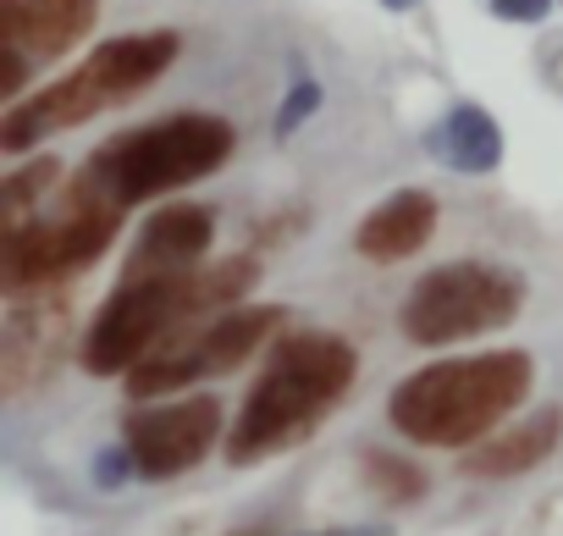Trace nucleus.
I'll return each mask as SVG.
<instances>
[{"mask_svg": "<svg viewBox=\"0 0 563 536\" xmlns=\"http://www.w3.org/2000/svg\"><path fill=\"white\" fill-rule=\"evenodd\" d=\"M183 40L155 29V34H122L111 45H100L95 56H84L67 78H56L51 89H40L34 100H18L7 106V117H0V150L7 155H23L122 100H133L139 89H150L172 62H177Z\"/></svg>", "mask_w": 563, "mask_h": 536, "instance_id": "nucleus-5", "label": "nucleus"}, {"mask_svg": "<svg viewBox=\"0 0 563 536\" xmlns=\"http://www.w3.org/2000/svg\"><path fill=\"white\" fill-rule=\"evenodd\" d=\"M316 100H321V89H316V84H310V89H294V106L282 111V133H288V128H294L305 111H316Z\"/></svg>", "mask_w": 563, "mask_h": 536, "instance_id": "nucleus-19", "label": "nucleus"}, {"mask_svg": "<svg viewBox=\"0 0 563 536\" xmlns=\"http://www.w3.org/2000/svg\"><path fill=\"white\" fill-rule=\"evenodd\" d=\"M100 0H0V51L23 62H56L89 40Z\"/></svg>", "mask_w": 563, "mask_h": 536, "instance_id": "nucleus-11", "label": "nucleus"}, {"mask_svg": "<svg viewBox=\"0 0 563 536\" xmlns=\"http://www.w3.org/2000/svg\"><path fill=\"white\" fill-rule=\"evenodd\" d=\"M282 321H288V310L282 305H265V310H216L205 316L199 332L188 338H172L161 343L155 354H144L133 371H128V393L133 398H161V393H183L205 376H227L238 371Z\"/></svg>", "mask_w": 563, "mask_h": 536, "instance_id": "nucleus-8", "label": "nucleus"}, {"mask_svg": "<svg viewBox=\"0 0 563 536\" xmlns=\"http://www.w3.org/2000/svg\"><path fill=\"white\" fill-rule=\"evenodd\" d=\"M210 238H216V216L205 205H166L139 227L128 272H188V265L205 260Z\"/></svg>", "mask_w": 563, "mask_h": 536, "instance_id": "nucleus-12", "label": "nucleus"}, {"mask_svg": "<svg viewBox=\"0 0 563 536\" xmlns=\"http://www.w3.org/2000/svg\"><path fill=\"white\" fill-rule=\"evenodd\" d=\"M525 288L503 265H475V260H453L426 272L409 299H404V338L420 349H442V343H464L481 332H497L519 316Z\"/></svg>", "mask_w": 563, "mask_h": 536, "instance_id": "nucleus-7", "label": "nucleus"}, {"mask_svg": "<svg viewBox=\"0 0 563 536\" xmlns=\"http://www.w3.org/2000/svg\"><path fill=\"white\" fill-rule=\"evenodd\" d=\"M558 442H563V409H536L530 420L481 437V442L464 453V475H475V481H508V475H525V470H536Z\"/></svg>", "mask_w": 563, "mask_h": 536, "instance_id": "nucleus-13", "label": "nucleus"}, {"mask_svg": "<svg viewBox=\"0 0 563 536\" xmlns=\"http://www.w3.org/2000/svg\"><path fill=\"white\" fill-rule=\"evenodd\" d=\"M305 536H387V525H360V530H305Z\"/></svg>", "mask_w": 563, "mask_h": 536, "instance_id": "nucleus-20", "label": "nucleus"}, {"mask_svg": "<svg viewBox=\"0 0 563 536\" xmlns=\"http://www.w3.org/2000/svg\"><path fill=\"white\" fill-rule=\"evenodd\" d=\"M431 155L453 172H492L503 161V128L481 111V106H453L437 128H431Z\"/></svg>", "mask_w": 563, "mask_h": 536, "instance_id": "nucleus-15", "label": "nucleus"}, {"mask_svg": "<svg viewBox=\"0 0 563 536\" xmlns=\"http://www.w3.org/2000/svg\"><path fill=\"white\" fill-rule=\"evenodd\" d=\"M530 382H536V360L525 349L420 365L393 387L387 420L398 426V437L420 448H475L530 398Z\"/></svg>", "mask_w": 563, "mask_h": 536, "instance_id": "nucleus-3", "label": "nucleus"}, {"mask_svg": "<svg viewBox=\"0 0 563 536\" xmlns=\"http://www.w3.org/2000/svg\"><path fill=\"white\" fill-rule=\"evenodd\" d=\"M354 376H360L354 343H343L338 332H288L271 349L260 382L249 387V398L238 409V426L227 437V459L260 464V459L299 448L349 398Z\"/></svg>", "mask_w": 563, "mask_h": 536, "instance_id": "nucleus-2", "label": "nucleus"}, {"mask_svg": "<svg viewBox=\"0 0 563 536\" xmlns=\"http://www.w3.org/2000/svg\"><path fill=\"white\" fill-rule=\"evenodd\" d=\"M486 7H492L503 23H541L552 0H486Z\"/></svg>", "mask_w": 563, "mask_h": 536, "instance_id": "nucleus-18", "label": "nucleus"}, {"mask_svg": "<svg viewBox=\"0 0 563 536\" xmlns=\"http://www.w3.org/2000/svg\"><path fill=\"white\" fill-rule=\"evenodd\" d=\"M117 227H122V210L78 199L62 188L51 210L40 205L34 216L7 221V232H0V288L23 294V288L73 283L111 249Z\"/></svg>", "mask_w": 563, "mask_h": 536, "instance_id": "nucleus-6", "label": "nucleus"}, {"mask_svg": "<svg viewBox=\"0 0 563 536\" xmlns=\"http://www.w3.org/2000/svg\"><path fill=\"white\" fill-rule=\"evenodd\" d=\"M238 133L232 122L210 117V111H183V117H166V122H150V128H133V133H117L106 139L84 166L78 177L67 183V194L78 199H95V205H111V210H133L166 188H183V183H199L210 177L227 155H232Z\"/></svg>", "mask_w": 563, "mask_h": 536, "instance_id": "nucleus-4", "label": "nucleus"}, {"mask_svg": "<svg viewBox=\"0 0 563 536\" xmlns=\"http://www.w3.org/2000/svg\"><path fill=\"white\" fill-rule=\"evenodd\" d=\"M437 232V199L420 194V188H398L393 199H382L360 232H354V249L365 260H409L415 249H426Z\"/></svg>", "mask_w": 563, "mask_h": 536, "instance_id": "nucleus-14", "label": "nucleus"}, {"mask_svg": "<svg viewBox=\"0 0 563 536\" xmlns=\"http://www.w3.org/2000/svg\"><path fill=\"white\" fill-rule=\"evenodd\" d=\"M67 338H73L67 283L7 294V316H0V393L23 398L40 382H51V371L67 354Z\"/></svg>", "mask_w": 563, "mask_h": 536, "instance_id": "nucleus-10", "label": "nucleus"}, {"mask_svg": "<svg viewBox=\"0 0 563 536\" xmlns=\"http://www.w3.org/2000/svg\"><path fill=\"white\" fill-rule=\"evenodd\" d=\"M216 442H221V404L210 393L128 409V420H122V459L144 481H172V475L194 470Z\"/></svg>", "mask_w": 563, "mask_h": 536, "instance_id": "nucleus-9", "label": "nucleus"}, {"mask_svg": "<svg viewBox=\"0 0 563 536\" xmlns=\"http://www.w3.org/2000/svg\"><path fill=\"white\" fill-rule=\"evenodd\" d=\"M56 177H62V166L45 155V161H34V166H23V172H12L7 183H0V205H7V221H23V216H34V205L56 188Z\"/></svg>", "mask_w": 563, "mask_h": 536, "instance_id": "nucleus-17", "label": "nucleus"}, {"mask_svg": "<svg viewBox=\"0 0 563 536\" xmlns=\"http://www.w3.org/2000/svg\"><path fill=\"white\" fill-rule=\"evenodd\" d=\"M254 254H232L221 265H188V272H128L95 310L84 332V371L89 376H128L144 354L161 349V338H177V327L205 321L216 310H232L254 288Z\"/></svg>", "mask_w": 563, "mask_h": 536, "instance_id": "nucleus-1", "label": "nucleus"}, {"mask_svg": "<svg viewBox=\"0 0 563 536\" xmlns=\"http://www.w3.org/2000/svg\"><path fill=\"white\" fill-rule=\"evenodd\" d=\"M365 486L387 503H415V497H426V470L387 448H365Z\"/></svg>", "mask_w": 563, "mask_h": 536, "instance_id": "nucleus-16", "label": "nucleus"}]
</instances>
